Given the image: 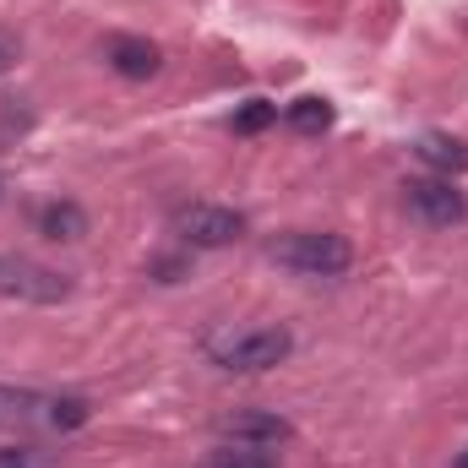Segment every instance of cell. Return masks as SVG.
Listing matches in <instances>:
<instances>
[{"mask_svg":"<svg viewBox=\"0 0 468 468\" xmlns=\"http://www.w3.org/2000/svg\"><path fill=\"white\" fill-rule=\"evenodd\" d=\"M104 66L115 77H125V82H147V77L164 71V49L147 44V38H136V33H110L104 38Z\"/></svg>","mask_w":468,"mask_h":468,"instance_id":"obj_8","label":"cell"},{"mask_svg":"<svg viewBox=\"0 0 468 468\" xmlns=\"http://www.w3.org/2000/svg\"><path fill=\"white\" fill-rule=\"evenodd\" d=\"M0 468H49V458L33 447H0Z\"/></svg>","mask_w":468,"mask_h":468,"instance_id":"obj_14","label":"cell"},{"mask_svg":"<svg viewBox=\"0 0 468 468\" xmlns=\"http://www.w3.org/2000/svg\"><path fill=\"white\" fill-rule=\"evenodd\" d=\"M202 468H278L261 447H218V452H207Z\"/></svg>","mask_w":468,"mask_h":468,"instance_id":"obj_12","label":"cell"},{"mask_svg":"<svg viewBox=\"0 0 468 468\" xmlns=\"http://www.w3.org/2000/svg\"><path fill=\"white\" fill-rule=\"evenodd\" d=\"M0 294L22 300V305H60V300H71V278L55 272V267H44V261L0 250Z\"/></svg>","mask_w":468,"mask_h":468,"instance_id":"obj_5","label":"cell"},{"mask_svg":"<svg viewBox=\"0 0 468 468\" xmlns=\"http://www.w3.org/2000/svg\"><path fill=\"white\" fill-rule=\"evenodd\" d=\"M175 234L191 250H224V245H234L245 234V213L218 207V202H191V207L175 213Z\"/></svg>","mask_w":468,"mask_h":468,"instance_id":"obj_6","label":"cell"},{"mask_svg":"<svg viewBox=\"0 0 468 468\" xmlns=\"http://www.w3.org/2000/svg\"><path fill=\"white\" fill-rule=\"evenodd\" d=\"M38 234H44V239H60V245H77V239L88 234V213H82V202H71V197L44 202V207H38Z\"/></svg>","mask_w":468,"mask_h":468,"instance_id":"obj_10","label":"cell"},{"mask_svg":"<svg viewBox=\"0 0 468 468\" xmlns=\"http://www.w3.org/2000/svg\"><path fill=\"white\" fill-rule=\"evenodd\" d=\"M289 354H294V333L289 327H229V333H213L207 338V359L218 370H239V376L272 370Z\"/></svg>","mask_w":468,"mask_h":468,"instance_id":"obj_3","label":"cell"},{"mask_svg":"<svg viewBox=\"0 0 468 468\" xmlns=\"http://www.w3.org/2000/svg\"><path fill=\"white\" fill-rule=\"evenodd\" d=\"M414 158L431 169V175H463L468 169V142L463 136H447V131H425L420 142H414Z\"/></svg>","mask_w":468,"mask_h":468,"instance_id":"obj_9","label":"cell"},{"mask_svg":"<svg viewBox=\"0 0 468 468\" xmlns=\"http://www.w3.org/2000/svg\"><path fill=\"white\" fill-rule=\"evenodd\" d=\"M272 120H278V104H272V99H250L245 110H234L229 125H234V136H256V131H267Z\"/></svg>","mask_w":468,"mask_h":468,"instance_id":"obj_13","label":"cell"},{"mask_svg":"<svg viewBox=\"0 0 468 468\" xmlns=\"http://www.w3.org/2000/svg\"><path fill=\"white\" fill-rule=\"evenodd\" d=\"M93 420V403L82 392H33V387H0V431H82Z\"/></svg>","mask_w":468,"mask_h":468,"instance_id":"obj_1","label":"cell"},{"mask_svg":"<svg viewBox=\"0 0 468 468\" xmlns=\"http://www.w3.org/2000/svg\"><path fill=\"white\" fill-rule=\"evenodd\" d=\"M403 213L425 229H458L468 218V197L447 175H414L403 180Z\"/></svg>","mask_w":468,"mask_h":468,"instance_id":"obj_4","label":"cell"},{"mask_svg":"<svg viewBox=\"0 0 468 468\" xmlns=\"http://www.w3.org/2000/svg\"><path fill=\"white\" fill-rule=\"evenodd\" d=\"M458 468H468V447H463V452H458Z\"/></svg>","mask_w":468,"mask_h":468,"instance_id":"obj_16","label":"cell"},{"mask_svg":"<svg viewBox=\"0 0 468 468\" xmlns=\"http://www.w3.org/2000/svg\"><path fill=\"white\" fill-rule=\"evenodd\" d=\"M11 66H16V44H11V38H0V77H5Z\"/></svg>","mask_w":468,"mask_h":468,"instance_id":"obj_15","label":"cell"},{"mask_svg":"<svg viewBox=\"0 0 468 468\" xmlns=\"http://www.w3.org/2000/svg\"><path fill=\"white\" fill-rule=\"evenodd\" d=\"M0 202H5V186H0Z\"/></svg>","mask_w":468,"mask_h":468,"instance_id":"obj_17","label":"cell"},{"mask_svg":"<svg viewBox=\"0 0 468 468\" xmlns=\"http://www.w3.org/2000/svg\"><path fill=\"white\" fill-rule=\"evenodd\" d=\"M267 256L300 278H344L354 267V245L333 229H289L267 245Z\"/></svg>","mask_w":468,"mask_h":468,"instance_id":"obj_2","label":"cell"},{"mask_svg":"<svg viewBox=\"0 0 468 468\" xmlns=\"http://www.w3.org/2000/svg\"><path fill=\"white\" fill-rule=\"evenodd\" d=\"M224 441H234V447H283L289 436H294V425L283 420V414H267V409H234V414H224L218 425H213Z\"/></svg>","mask_w":468,"mask_h":468,"instance_id":"obj_7","label":"cell"},{"mask_svg":"<svg viewBox=\"0 0 468 468\" xmlns=\"http://www.w3.org/2000/svg\"><path fill=\"white\" fill-rule=\"evenodd\" d=\"M333 120H338V115H333V104H327V99H294V104L283 110V125H289V131H300V136H322Z\"/></svg>","mask_w":468,"mask_h":468,"instance_id":"obj_11","label":"cell"}]
</instances>
